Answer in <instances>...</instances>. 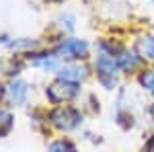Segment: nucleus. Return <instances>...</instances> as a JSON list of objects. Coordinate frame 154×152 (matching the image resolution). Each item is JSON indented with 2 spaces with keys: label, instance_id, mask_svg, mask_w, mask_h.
Listing matches in <instances>:
<instances>
[{
  "label": "nucleus",
  "instance_id": "f257e3e1",
  "mask_svg": "<svg viewBox=\"0 0 154 152\" xmlns=\"http://www.w3.org/2000/svg\"><path fill=\"white\" fill-rule=\"evenodd\" d=\"M121 70L117 64V60L115 56H111V54H101L99 58H97V72H99V82H101V86L107 88V91H111V88H115L119 82V76L117 72Z\"/></svg>",
  "mask_w": 154,
  "mask_h": 152
},
{
  "label": "nucleus",
  "instance_id": "f03ea898",
  "mask_svg": "<svg viewBox=\"0 0 154 152\" xmlns=\"http://www.w3.org/2000/svg\"><path fill=\"white\" fill-rule=\"evenodd\" d=\"M82 121V115L78 109L74 107H58L54 109L51 113V123L58 129H64V132H70V129H76Z\"/></svg>",
  "mask_w": 154,
  "mask_h": 152
},
{
  "label": "nucleus",
  "instance_id": "7ed1b4c3",
  "mask_svg": "<svg viewBox=\"0 0 154 152\" xmlns=\"http://www.w3.org/2000/svg\"><path fill=\"white\" fill-rule=\"evenodd\" d=\"M48 99L51 103H64V101H70L78 95V82H70V80H62L54 82L51 86H48Z\"/></svg>",
  "mask_w": 154,
  "mask_h": 152
},
{
  "label": "nucleus",
  "instance_id": "20e7f679",
  "mask_svg": "<svg viewBox=\"0 0 154 152\" xmlns=\"http://www.w3.org/2000/svg\"><path fill=\"white\" fill-rule=\"evenodd\" d=\"M86 51H88V43L84 39H66L56 49V54H58L60 58H68V60L84 58Z\"/></svg>",
  "mask_w": 154,
  "mask_h": 152
},
{
  "label": "nucleus",
  "instance_id": "39448f33",
  "mask_svg": "<svg viewBox=\"0 0 154 152\" xmlns=\"http://www.w3.org/2000/svg\"><path fill=\"white\" fill-rule=\"evenodd\" d=\"M113 56H115V60H117V64H119V68H121L123 72H131V70H136V68L140 66V58H138L136 54H131L130 49L117 47Z\"/></svg>",
  "mask_w": 154,
  "mask_h": 152
},
{
  "label": "nucleus",
  "instance_id": "423d86ee",
  "mask_svg": "<svg viewBox=\"0 0 154 152\" xmlns=\"http://www.w3.org/2000/svg\"><path fill=\"white\" fill-rule=\"evenodd\" d=\"M58 76L62 80L80 82L84 76H86V66H80V64H64L58 70Z\"/></svg>",
  "mask_w": 154,
  "mask_h": 152
},
{
  "label": "nucleus",
  "instance_id": "0eeeda50",
  "mask_svg": "<svg viewBox=\"0 0 154 152\" xmlns=\"http://www.w3.org/2000/svg\"><path fill=\"white\" fill-rule=\"evenodd\" d=\"M6 99L11 101V105H23L27 99V84L23 80H12L6 88Z\"/></svg>",
  "mask_w": 154,
  "mask_h": 152
},
{
  "label": "nucleus",
  "instance_id": "6e6552de",
  "mask_svg": "<svg viewBox=\"0 0 154 152\" xmlns=\"http://www.w3.org/2000/svg\"><path fill=\"white\" fill-rule=\"evenodd\" d=\"M31 66H35V68H43V70L48 72H58L62 68V64H60V56H51V54H41V56H37V58L31 60Z\"/></svg>",
  "mask_w": 154,
  "mask_h": 152
},
{
  "label": "nucleus",
  "instance_id": "1a4fd4ad",
  "mask_svg": "<svg viewBox=\"0 0 154 152\" xmlns=\"http://www.w3.org/2000/svg\"><path fill=\"white\" fill-rule=\"evenodd\" d=\"M136 45H138V51L142 54V58H146V60H154V35L140 37Z\"/></svg>",
  "mask_w": 154,
  "mask_h": 152
},
{
  "label": "nucleus",
  "instance_id": "9d476101",
  "mask_svg": "<svg viewBox=\"0 0 154 152\" xmlns=\"http://www.w3.org/2000/svg\"><path fill=\"white\" fill-rule=\"evenodd\" d=\"M48 152H78V150L70 140H56L49 144Z\"/></svg>",
  "mask_w": 154,
  "mask_h": 152
},
{
  "label": "nucleus",
  "instance_id": "9b49d317",
  "mask_svg": "<svg viewBox=\"0 0 154 152\" xmlns=\"http://www.w3.org/2000/svg\"><path fill=\"white\" fill-rule=\"evenodd\" d=\"M12 123H14V117L8 111H0V138L6 136L12 129Z\"/></svg>",
  "mask_w": 154,
  "mask_h": 152
},
{
  "label": "nucleus",
  "instance_id": "f8f14e48",
  "mask_svg": "<svg viewBox=\"0 0 154 152\" xmlns=\"http://www.w3.org/2000/svg\"><path fill=\"white\" fill-rule=\"evenodd\" d=\"M140 86L144 91H148L150 95H154V68L140 74Z\"/></svg>",
  "mask_w": 154,
  "mask_h": 152
},
{
  "label": "nucleus",
  "instance_id": "ddd939ff",
  "mask_svg": "<svg viewBox=\"0 0 154 152\" xmlns=\"http://www.w3.org/2000/svg\"><path fill=\"white\" fill-rule=\"evenodd\" d=\"M8 47H11V49H19V47H35V41H31V39H19V41H11Z\"/></svg>",
  "mask_w": 154,
  "mask_h": 152
},
{
  "label": "nucleus",
  "instance_id": "4468645a",
  "mask_svg": "<svg viewBox=\"0 0 154 152\" xmlns=\"http://www.w3.org/2000/svg\"><path fill=\"white\" fill-rule=\"evenodd\" d=\"M144 152H154V138H152L150 142H148L146 146H144Z\"/></svg>",
  "mask_w": 154,
  "mask_h": 152
},
{
  "label": "nucleus",
  "instance_id": "2eb2a0df",
  "mask_svg": "<svg viewBox=\"0 0 154 152\" xmlns=\"http://www.w3.org/2000/svg\"><path fill=\"white\" fill-rule=\"evenodd\" d=\"M54 2H62V0H54Z\"/></svg>",
  "mask_w": 154,
  "mask_h": 152
},
{
  "label": "nucleus",
  "instance_id": "dca6fc26",
  "mask_svg": "<svg viewBox=\"0 0 154 152\" xmlns=\"http://www.w3.org/2000/svg\"><path fill=\"white\" fill-rule=\"evenodd\" d=\"M152 2H154V0H152Z\"/></svg>",
  "mask_w": 154,
  "mask_h": 152
}]
</instances>
